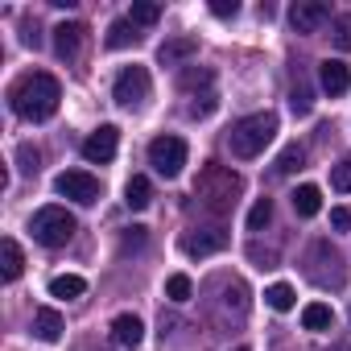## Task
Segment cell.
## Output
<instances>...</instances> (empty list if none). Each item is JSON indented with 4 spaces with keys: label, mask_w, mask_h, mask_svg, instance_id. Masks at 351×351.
I'll list each match as a JSON object with an SVG mask.
<instances>
[{
    "label": "cell",
    "mask_w": 351,
    "mask_h": 351,
    "mask_svg": "<svg viewBox=\"0 0 351 351\" xmlns=\"http://www.w3.org/2000/svg\"><path fill=\"white\" fill-rule=\"evenodd\" d=\"M58 99H62V87H58V79L46 75V71H34V75L17 79L13 91H9L13 112H17L21 120H34V124H38V120H50V116L58 112Z\"/></svg>",
    "instance_id": "1"
},
{
    "label": "cell",
    "mask_w": 351,
    "mask_h": 351,
    "mask_svg": "<svg viewBox=\"0 0 351 351\" xmlns=\"http://www.w3.org/2000/svg\"><path fill=\"white\" fill-rule=\"evenodd\" d=\"M273 136H277V116H273V112H256V116H244V120L232 128L228 145H232L236 157H261Z\"/></svg>",
    "instance_id": "2"
},
{
    "label": "cell",
    "mask_w": 351,
    "mask_h": 351,
    "mask_svg": "<svg viewBox=\"0 0 351 351\" xmlns=\"http://www.w3.org/2000/svg\"><path fill=\"white\" fill-rule=\"evenodd\" d=\"M195 195H203L211 211H228L236 203V195H240V173L228 169V165L207 161V169L199 173V182H195Z\"/></svg>",
    "instance_id": "3"
},
{
    "label": "cell",
    "mask_w": 351,
    "mask_h": 351,
    "mask_svg": "<svg viewBox=\"0 0 351 351\" xmlns=\"http://www.w3.org/2000/svg\"><path fill=\"white\" fill-rule=\"evenodd\" d=\"M75 215L66 211V207H42V211H34V219H29V232H34V240L42 244V248H62V244H71V236H75Z\"/></svg>",
    "instance_id": "4"
},
{
    "label": "cell",
    "mask_w": 351,
    "mask_h": 351,
    "mask_svg": "<svg viewBox=\"0 0 351 351\" xmlns=\"http://www.w3.org/2000/svg\"><path fill=\"white\" fill-rule=\"evenodd\" d=\"M149 95H153V83H149V71H145V66H124V71L116 75V83H112V99H116L120 108H128V112L145 108Z\"/></svg>",
    "instance_id": "5"
},
{
    "label": "cell",
    "mask_w": 351,
    "mask_h": 351,
    "mask_svg": "<svg viewBox=\"0 0 351 351\" xmlns=\"http://www.w3.org/2000/svg\"><path fill=\"white\" fill-rule=\"evenodd\" d=\"M149 165L161 173V178H178L186 165V141L182 136H157L149 145Z\"/></svg>",
    "instance_id": "6"
},
{
    "label": "cell",
    "mask_w": 351,
    "mask_h": 351,
    "mask_svg": "<svg viewBox=\"0 0 351 351\" xmlns=\"http://www.w3.org/2000/svg\"><path fill=\"white\" fill-rule=\"evenodd\" d=\"M54 191H58L62 199L83 203V207L99 203V195H104L99 178H95V173H87V169H66V173H58V178H54Z\"/></svg>",
    "instance_id": "7"
},
{
    "label": "cell",
    "mask_w": 351,
    "mask_h": 351,
    "mask_svg": "<svg viewBox=\"0 0 351 351\" xmlns=\"http://www.w3.org/2000/svg\"><path fill=\"white\" fill-rule=\"evenodd\" d=\"M326 21H330V5H322V0H298V5L289 9L293 34H318Z\"/></svg>",
    "instance_id": "8"
},
{
    "label": "cell",
    "mask_w": 351,
    "mask_h": 351,
    "mask_svg": "<svg viewBox=\"0 0 351 351\" xmlns=\"http://www.w3.org/2000/svg\"><path fill=\"white\" fill-rule=\"evenodd\" d=\"M116 145H120V128L116 124H99L87 141H83V157L95 161V165H108L116 157Z\"/></svg>",
    "instance_id": "9"
},
{
    "label": "cell",
    "mask_w": 351,
    "mask_h": 351,
    "mask_svg": "<svg viewBox=\"0 0 351 351\" xmlns=\"http://www.w3.org/2000/svg\"><path fill=\"white\" fill-rule=\"evenodd\" d=\"M195 54H199V38H191V34L165 38V42L157 46V62H161V66H182V62H191Z\"/></svg>",
    "instance_id": "10"
},
{
    "label": "cell",
    "mask_w": 351,
    "mask_h": 351,
    "mask_svg": "<svg viewBox=\"0 0 351 351\" xmlns=\"http://www.w3.org/2000/svg\"><path fill=\"white\" fill-rule=\"evenodd\" d=\"M182 248L191 256H211L219 248H228V232L223 228H203V232H186L182 236Z\"/></svg>",
    "instance_id": "11"
},
{
    "label": "cell",
    "mask_w": 351,
    "mask_h": 351,
    "mask_svg": "<svg viewBox=\"0 0 351 351\" xmlns=\"http://www.w3.org/2000/svg\"><path fill=\"white\" fill-rule=\"evenodd\" d=\"M318 83H322L326 95H347V87H351V66L339 62V58H326V62L318 66Z\"/></svg>",
    "instance_id": "12"
},
{
    "label": "cell",
    "mask_w": 351,
    "mask_h": 351,
    "mask_svg": "<svg viewBox=\"0 0 351 351\" xmlns=\"http://www.w3.org/2000/svg\"><path fill=\"white\" fill-rule=\"evenodd\" d=\"M112 339H116L124 351H136V347L145 343V322H141L136 314H116V322H112Z\"/></svg>",
    "instance_id": "13"
},
{
    "label": "cell",
    "mask_w": 351,
    "mask_h": 351,
    "mask_svg": "<svg viewBox=\"0 0 351 351\" xmlns=\"http://www.w3.org/2000/svg\"><path fill=\"white\" fill-rule=\"evenodd\" d=\"M79 46H83V25L79 21H62L58 29H54V50H58V58H75L79 54Z\"/></svg>",
    "instance_id": "14"
},
{
    "label": "cell",
    "mask_w": 351,
    "mask_h": 351,
    "mask_svg": "<svg viewBox=\"0 0 351 351\" xmlns=\"http://www.w3.org/2000/svg\"><path fill=\"white\" fill-rule=\"evenodd\" d=\"M21 269H25L21 244H17V240H5V244H0V277H5V281H17Z\"/></svg>",
    "instance_id": "15"
},
{
    "label": "cell",
    "mask_w": 351,
    "mask_h": 351,
    "mask_svg": "<svg viewBox=\"0 0 351 351\" xmlns=\"http://www.w3.org/2000/svg\"><path fill=\"white\" fill-rule=\"evenodd\" d=\"M293 211H298V219H314L318 211H322V191L318 186H298L293 191Z\"/></svg>",
    "instance_id": "16"
},
{
    "label": "cell",
    "mask_w": 351,
    "mask_h": 351,
    "mask_svg": "<svg viewBox=\"0 0 351 351\" xmlns=\"http://www.w3.org/2000/svg\"><path fill=\"white\" fill-rule=\"evenodd\" d=\"M34 335L46 339V343H58V339H62V314L50 310V306L38 310V314H34Z\"/></svg>",
    "instance_id": "17"
},
{
    "label": "cell",
    "mask_w": 351,
    "mask_h": 351,
    "mask_svg": "<svg viewBox=\"0 0 351 351\" xmlns=\"http://www.w3.org/2000/svg\"><path fill=\"white\" fill-rule=\"evenodd\" d=\"M136 42H141V34H136L132 21H112V25H108V38H104L108 50H128V46H136Z\"/></svg>",
    "instance_id": "18"
},
{
    "label": "cell",
    "mask_w": 351,
    "mask_h": 351,
    "mask_svg": "<svg viewBox=\"0 0 351 351\" xmlns=\"http://www.w3.org/2000/svg\"><path fill=\"white\" fill-rule=\"evenodd\" d=\"M302 326L306 330H330L335 326V310L326 302H310V306H302Z\"/></svg>",
    "instance_id": "19"
},
{
    "label": "cell",
    "mask_w": 351,
    "mask_h": 351,
    "mask_svg": "<svg viewBox=\"0 0 351 351\" xmlns=\"http://www.w3.org/2000/svg\"><path fill=\"white\" fill-rule=\"evenodd\" d=\"M124 203H128L132 211H145V207L153 203V186H149V178L132 173V178H128V186H124Z\"/></svg>",
    "instance_id": "20"
},
{
    "label": "cell",
    "mask_w": 351,
    "mask_h": 351,
    "mask_svg": "<svg viewBox=\"0 0 351 351\" xmlns=\"http://www.w3.org/2000/svg\"><path fill=\"white\" fill-rule=\"evenodd\" d=\"M83 293H87V281H83L79 273H62V277H54V281H50V298L71 302V298H83Z\"/></svg>",
    "instance_id": "21"
},
{
    "label": "cell",
    "mask_w": 351,
    "mask_h": 351,
    "mask_svg": "<svg viewBox=\"0 0 351 351\" xmlns=\"http://www.w3.org/2000/svg\"><path fill=\"white\" fill-rule=\"evenodd\" d=\"M302 161H306V149H302V145L293 141V145H285V149H281V157H277V165H273V169H277L281 178H285V173L302 169Z\"/></svg>",
    "instance_id": "22"
},
{
    "label": "cell",
    "mask_w": 351,
    "mask_h": 351,
    "mask_svg": "<svg viewBox=\"0 0 351 351\" xmlns=\"http://www.w3.org/2000/svg\"><path fill=\"white\" fill-rule=\"evenodd\" d=\"M191 293H195V285H191V277H186V273L165 277V298H169V302H191Z\"/></svg>",
    "instance_id": "23"
},
{
    "label": "cell",
    "mask_w": 351,
    "mask_h": 351,
    "mask_svg": "<svg viewBox=\"0 0 351 351\" xmlns=\"http://www.w3.org/2000/svg\"><path fill=\"white\" fill-rule=\"evenodd\" d=\"M265 302L273 306V310H293V285H285V281H277V285H269L265 289Z\"/></svg>",
    "instance_id": "24"
},
{
    "label": "cell",
    "mask_w": 351,
    "mask_h": 351,
    "mask_svg": "<svg viewBox=\"0 0 351 351\" xmlns=\"http://www.w3.org/2000/svg\"><path fill=\"white\" fill-rule=\"evenodd\" d=\"M269 219H273V199H256L248 211V232H265Z\"/></svg>",
    "instance_id": "25"
},
{
    "label": "cell",
    "mask_w": 351,
    "mask_h": 351,
    "mask_svg": "<svg viewBox=\"0 0 351 351\" xmlns=\"http://www.w3.org/2000/svg\"><path fill=\"white\" fill-rule=\"evenodd\" d=\"M330 42H335L343 54L351 50V13H343V17H335V21H330Z\"/></svg>",
    "instance_id": "26"
},
{
    "label": "cell",
    "mask_w": 351,
    "mask_h": 351,
    "mask_svg": "<svg viewBox=\"0 0 351 351\" xmlns=\"http://www.w3.org/2000/svg\"><path fill=\"white\" fill-rule=\"evenodd\" d=\"M330 186L343 191V195H351V153H347L339 165H330Z\"/></svg>",
    "instance_id": "27"
},
{
    "label": "cell",
    "mask_w": 351,
    "mask_h": 351,
    "mask_svg": "<svg viewBox=\"0 0 351 351\" xmlns=\"http://www.w3.org/2000/svg\"><path fill=\"white\" fill-rule=\"evenodd\" d=\"M161 17V5H153V0H136V5H132V25H153Z\"/></svg>",
    "instance_id": "28"
},
{
    "label": "cell",
    "mask_w": 351,
    "mask_h": 351,
    "mask_svg": "<svg viewBox=\"0 0 351 351\" xmlns=\"http://www.w3.org/2000/svg\"><path fill=\"white\" fill-rule=\"evenodd\" d=\"M289 104H293V112H298V116H310V87H306V83H293Z\"/></svg>",
    "instance_id": "29"
},
{
    "label": "cell",
    "mask_w": 351,
    "mask_h": 351,
    "mask_svg": "<svg viewBox=\"0 0 351 351\" xmlns=\"http://www.w3.org/2000/svg\"><path fill=\"white\" fill-rule=\"evenodd\" d=\"M17 161H21V173H38V161H42V153H38L34 145H21V149H17Z\"/></svg>",
    "instance_id": "30"
},
{
    "label": "cell",
    "mask_w": 351,
    "mask_h": 351,
    "mask_svg": "<svg viewBox=\"0 0 351 351\" xmlns=\"http://www.w3.org/2000/svg\"><path fill=\"white\" fill-rule=\"evenodd\" d=\"M211 13L215 17H236L240 13V0H211Z\"/></svg>",
    "instance_id": "31"
},
{
    "label": "cell",
    "mask_w": 351,
    "mask_h": 351,
    "mask_svg": "<svg viewBox=\"0 0 351 351\" xmlns=\"http://www.w3.org/2000/svg\"><path fill=\"white\" fill-rule=\"evenodd\" d=\"M211 112H215V95H211V91L203 95V104H199V99L191 104V116H195V120H203V116H211Z\"/></svg>",
    "instance_id": "32"
},
{
    "label": "cell",
    "mask_w": 351,
    "mask_h": 351,
    "mask_svg": "<svg viewBox=\"0 0 351 351\" xmlns=\"http://www.w3.org/2000/svg\"><path fill=\"white\" fill-rule=\"evenodd\" d=\"M330 228H335V232H347V228H351V207H335V211H330Z\"/></svg>",
    "instance_id": "33"
},
{
    "label": "cell",
    "mask_w": 351,
    "mask_h": 351,
    "mask_svg": "<svg viewBox=\"0 0 351 351\" xmlns=\"http://www.w3.org/2000/svg\"><path fill=\"white\" fill-rule=\"evenodd\" d=\"M21 42H25V46H34V50H38V42H42V38H38V25H25V34H21Z\"/></svg>",
    "instance_id": "34"
},
{
    "label": "cell",
    "mask_w": 351,
    "mask_h": 351,
    "mask_svg": "<svg viewBox=\"0 0 351 351\" xmlns=\"http://www.w3.org/2000/svg\"><path fill=\"white\" fill-rule=\"evenodd\" d=\"M141 240H145V228H128V236H124V248H128V244H141Z\"/></svg>",
    "instance_id": "35"
}]
</instances>
